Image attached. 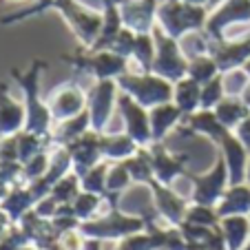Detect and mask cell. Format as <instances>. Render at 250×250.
Returning <instances> with one entry per match:
<instances>
[{
    "label": "cell",
    "instance_id": "obj_32",
    "mask_svg": "<svg viewBox=\"0 0 250 250\" xmlns=\"http://www.w3.org/2000/svg\"><path fill=\"white\" fill-rule=\"evenodd\" d=\"M16 144H18V162L20 164H27L29 160L38 155V153L47 151V148L53 146L51 137H40V135H33V133H18L16 135Z\"/></svg>",
    "mask_w": 250,
    "mask_h": 250
},
{
    "label": "cell",
    "instance_id": "obj_37",
    "mask_svg": "<svg viewBox=\"0 0 250 250\" xmlns=\"http://www.w3.org/2000/svg\"><path fill=\"white\" fill-rule=\"evenodd\" d=\"M109 166H111L109 162H100V164L93 166L84 177H80L82 190L104 197V195H106V175H109Z\"/></svg>",
    "mask_w": 250,
    "mask_h": 250
},
{
    "label": "cell",
    "instance_id": "obj_13",
    "mask_svg": "<svg viewBox=\"0 0 250 250\" xmlns=\"http://www.w3.org/2000/svg\"><path fill=\"white\" fill-rule=\"evenodd\" d=\"M208 53L212 56V60L217 62L219 71L228 73L235 69H246V64L250 62V31L241 33L239 38H226L222 42H212Z\"/></svg>",
    "mask_w": 250,
    "mask_h": 250
},
{
    "label": "cell",
    "instance_id": "obj_5",
    "mask_svg": "<svg viewBox=\"0 0 250 250\" xmlns=\"http://www.w3.org/2000/svg\"><path fill=\"white\" fill-rule=\"evenodd\" d=\"M115 82H118V89L122 93L131 95L146 111L155 109L160 104L173 102V84L168 80H164V78L155 76V73H133V71H126Z\"/></svg>",
    "mask_w": 250,
    "mask_h": 250
},
{
    "label": "cell",
    "instance_id": "obj_31",
    "mask_svg": "<svg viewBox=\"0 0 250 250\" xmlns=\"http://www.w3.org/2000/svg\"><path fill=\"white\" fill-rule=\"evenodd\" d=\"M212 111H215L217 120L222 122V126L228 128L230 133L250 115L248 106L241 102V98H224Z\"/></svg>",
    "mask_w": 250,
    "mask_h": 250
},
{
    "label": "cell",
    "instance_id": "obj_27",
    "mask_svg": "<svg viewBox=\"0 0 250 250\" xmlns=\"http://www.w3.org/2000/svg\"><path fill=\"white\" fill-rule=\"evenodd\" d=\"M173 104L184 113V118L197 113L202 104V86L190 78L175 82L173 84Z\"/></svg>",
    "mask_w": 250,
    "mask_h": 250
},
{
    "label": "cell",
    "instance_id": "obj_15",
    "mask_svg": "<svg viewBox=\"0 0 250 250\" xmlns=\"http://www.w3.org/2000/svg\"><path fill=\"white\" fill-rule=\"evenodd\" d=\"M122 22L133 33H153L162 0H118Z\"/></svg>",
    "mask_w": 250,
    "mask_h": 250
},
{
    "label": "cell",
    "instance_id": "obj_35",
    "mask_svg": "<svg viewBox=\"0 0 250 250\" xmlns=\"http://www.w3.org/2000/svg\"><path fill=\"white\" fill-rule=\"evenodd\" d=\"M102 206H104V197L82 190V193L76 197V202L71 204V210H73V217H76L78 222L84 224V222H91V219L100 217V215H102L100 208Z\"/></svg>",
    "mask_w": 250,
    "mask_h": 250
},
{
    "label": "cell",
    "instance_id": "obj_29",
    "mask_svg": "<svg viewBox=\"0 0 250 250\" xmlns=\"http://www.w3.org/2000/svg\"><path fill=\"white\" fill-rule=\"evenodd\" d=\"M155 62V38L153 33H137L135 49L128 60V71L133 73H151Z\"/></svg>",
    "mask_w": 250,
    "mask_h": 250
},
{
    "label": "cell",
    "instance_id": "obj_42",
    "mask_svg": "<svg viewBox=\"0 0 250 250\" xmlns=\"http://www.w3.org/2000/svg\"><path fill=\"white\" fill-rule=\"evenodd\" d=\"M224 98H226V91H224V78L219 73L217 78H212L208 84L202 86V104H199V109L212 111Z\"/></svg>",
    "mask_w": 250,
    "mask_h": 250
},
{
    "label": "cell",
    "instance_id": "obj_33",
    "mask_svg": "<svg viewBox=\"0 0 250 250\" xmlns=\"http://www.w3.org/2000/svg\"><path fill=\"white\" fill-rule=\"evenodd\" d=\"M126 170L131 173V180L133 184H144L148 186L153 180H155V175H153V164H151V153L148 148H140L137 155H133L131 160L124 162Z\"/></svg>",
    "mask_w": 250,
    "mask_h": 250
},
{
    "label": "cell",
    "instance_id": "obj_39",
    "mask_svg": "<svg viewBox=\"0 0 250 250\" xmlns=\"http://www.w3.org/2000/svg\"><path fill=\"white\" fill-rule=\"evenodd\" d=\"M131 186H133V180H131V173H128L126 166H124V162L111 164L109 175H106V193L122 197V193L126 188H131Z\"/></svg>",
    "mask_w": 250,
    "mask_h": 250
},
{
    "label": "cell",
    "instance_id": "obj_38",
    "mask_svg": "<svg viewBox=\"0 0 250 250\" xmlns=\"http://www.w3.org/2000/svg\"><path fill=\"white\" fill-rule=\"evenodd\" d=\"M51 153H53V146L38 153L27 164H22V184H33V182H38L40 177L47 175L49 166H51Z\"/></svg>",
    "mask_w": 250,
    "mask_h": 250
},
{
    "label": "cell",
    "instance_id": "obj_28",
    "mask_svg": "<svg viewBox=\"0 0 250 250\" xmlns=\"http://www.w3.org/2000/svg\"><path fill=\"white\" fill-rule=\"evenodd\" d=\"M219 230L226 250H244L250 239V217H224Z\"/></svg>",
    "mask_w": 250,
    "mask_h": 250
},
{
    "label": "cell",
    "instance_id": "obj_10",
    "mask_svg": "<svg viewBox=\"0 0 250 250\" xmlns=\"http://www.w3.org/2000/svg\"><path fill=\"white\" fill-rule=\"evenodd\" d=\"M49 111H51L53 122L62 124L71 118H78L86 111V91L78 82H62L44 98Z\"/></svg>",
    "mask_w": 250,
    "mask_h": 250
},
{
    "label": "cell",
    "instance_id": "obj_50",
    "mask_svg": "<svg viewBox=\"0 0 250 250\" xmlns=\"http://www.w3.org/2000/svg\"><path fill=\"white\" fill-rule=\"evenodd\" d=\"M20 250H40V248H36V246H24V248H20Z\"/></svg>",
    "mask_w": 250,
    "mask_h": 250
},
{
    "label": "cell",
    "instance_id": "obj_1",
    "mask_svg": "<svg viewBox=\"0 0 250 250\" xmlns=\"http://www.w3.org/2000/svg\"><path fill=\"white\" fill-rule=\"evenodd\" d=\"M44 11H58L69 24L78 40H80L82 49H91L98 40L100 31H102V11L91 9V7L82 5L78 0H38L36 5L22 9L20 14L7 16L5 22H18V20L31 18V16L44 14Z\"/></svg>",
    "mask_w": 250,
    "mask_h": 250
},
{
    "label": "cell",
    "instance_id": "obj_19",
    "mask_svg": "<svg viewBox=\"0 0 250 250\" xmlns=\"http://www.w3.org/2000/svg\"><path fill=\"white\" fill-rule=\"evenodd\" d=\"M24 122H27L24 104H18L11 98L7 84H0V137L7 140L22 133Z\"/></svg>",
    "mask_w": 250,
    "mask_h": 250
},
{
    "label": "cell",
    "instance_id": "obj_41",
    "mask_svg": "<svg viewBox=\"0 0 250 250\" xmlns=\"http://www.w3.org/2000/svg\"><path fill=\"white\" fill-rule=\"evenodd\" d=\"M222 78H224L226 98H241L244 91L248 89V84H250V73L246 69L228 71V73H222Z\"/></svg>",
    "mask_w": 250,
    "mask_h": 250
},
{
    "label": "cell",
    "instance_id": "obj_46",
    "mask_svg": "<svg viewBox=\"0 0 250 250\" xmlns=\"http://www.w3.org/2000/svg\"><path fill=\"white\" fill-rule=\"evenodd\" d=\"M184 2H188V5H193V7H204V9H208V0H184Z\"/></svg>",
    "mask_w": 250,
    "mask_h": 250
},
{
    "label": "cell",
    "instance_id": "obj_16",
    "mask_svg": "<svg viewBox=\"0 0 250 250\" xmlns=\"http://www.w3.org/2000/svg\"><path fill=\"white\" fill-rule=\"evenodd\" d=\"M148 153H151V164H153V175L155 180L164 186H173V182L177 177H186L188 168H186V162L188 157L186 155H175L168 148L162 144H151L148 146Z\"/></svg>",
    "mask_w": 250,
    "mask_h": 250
},
{
    "label": "cell",
    "instance_id": "obj_49",
    "mask_svg": "<svg viewBox=\"0 0 250 250\" xmlns=\"http://www.w3.org/2000/svg\"><path fill=\"white\" fill-rule=\"evenodd\" d=\"M246 184H250V160H248V170H246Z\"/></svg>",
    "mask_w": 250,
    "mask_h": 250
},
{
    "label": "cell",
    "instance_id": "obj_52",
    "mask_svg": "<svg viewBox=\"0 0 250 250\" xmlns=\"http://www.w3.org/2000/svg\"><path fill=\"white\" fill-rule=\"evenodd\" d=\"M168 2H180V0H168Z\"/></svg>",
    "mask_w": 250,
    "mask_h": 250
},
{
    "label": "cell",
    "instance_id": "obj_22",
    "mask_svg": "<svg viewBox=\"0 0 250 250\" xmlns=\"http://www.w3.org/2000/svg\"><path fill=\"white\" fill-rule=\"evenodd\" d=\"M148 120H151V133H153V144H162L170 131L180 122H184V113H182L173 102L160 104L155 109L148 111Z\"/></svg>",
    "mask_w": 250,
    "mask_h": 250
},
{
    "label": "cell",
    "instance_id": "obj_6",
    "mask_svg": "<svg viewBox=\"0 0 250 250\" xmlns=\"http://www.w3.org/2000/svg\"><path fill=\"white\" fill-rule=\"evenodd\" d=\"M64 60L71 66H76L80 73L93 78V82L118 80L122 73L128 71V60L113 51H86L80 47L78 51L64 56Z\"/></svg>",
    "mask_w": 250,
    "mask_h": 250
},
{
    "label": "cell",
    "instance_id": "obj_7",
    "mask_svg": "<svg viewBox=\"0 0 250 250\" xmlns=\"http://www.w3.org/2000/svg\"><path fill=\"white\" fill-rule=\"evenodd\" d=\"M153 38H155V62L151 73L168 80L170 84L184 80L188 76V58L182 51L180 42L168 38L160 27L153 29Z\"/></svg>",
    "mask_w": 250,
    "mask_h": 250
},
{
    "label": "cell",
    "instance_id": "obj_3",
    "mask_svg": "<svg viewBox=\"0 0 250 250\" xmlns=\"http://www.w3.org/2000/svg\"><path fill=\"white\" fill-rule=\"evenodd\" d=\"M208 16L210 11L204 7H193L184 0L180 2H168L162 0L160 9H157V27L168 36V38L177 40L186 38L188 33H202L206 29Z\"/></svg>",
    "mask_w": 250,
    "mask_h": 250
},
{
    "label": "cell",
    "instance_id": "obj_43",
    "mask_svg": "<svg viewBox=\"0 0 250 250\" xmlns=\"http://www.w3.org/2000/svg\"><path fill=\"white\" fill-rule=\"evenodd\" d=\"M135 38H137V33H133L131 29L124 27L122 31H120V36L115 38V42L111 44L109 51H113V53H118V56H122V58H126V60H131L133 49H135Z\"/></svg>",
    "mask_w": 250,
    "mask_h": 250
},
{
    "label": "cell",
    "instance_id": "obj_14",
    "mask_svg": "<svg viewBox=\"0 0 250 250\" xmlns=\"http://www.w3.org/2000/svg\"><path fill=\"white\" fill-rule=\"evenodd\" d=\"M153 195V204H155V212L157 217L164 219L166 226L180 228L186 219V210H188L190 202H186L182 195H177L173 190V186H164L157 180H153L148 184Z\"/></svg>",
    "mask_w": 250,
    "mask_h": 250
},
{
    "label": "cell",
    "instance_id": "obj_25",
    "mask_svg": "<svg viewBox=\"0 0 250 250\" xmlns=\"http://www.w3.org/2000/svg\"><path fill=\"white\" fill-rule=\"evenodd\" d=\"M36 204L38 202H36V197H33V193L29 190L27 184H16L7 193V197L0 202V208L9 215L11 224H18L27 212H31L36 208Z\"/></svg>",
    "mask_w": 250,
    "mask_h": 250
},
{
    "label": "cell",
    "instance_id": "obj_51",
    "mask_svg": "<svg viewBox=\"0 0 250 250\" xmlns=\"http://www.w3.org/2000/svg\"><path fill=\"white\" fill-rule=\"evenodd\" d=\"M244 250H250V239H248V244H246V248Z\"/></svg>",
    "mask_w": 250,
    "mask_h": 250
},
{
    "label": "cell",
    "instance_id": "obj_11",
    "mask_svg": "<svg viewBox=\"0 0 250 250\" xmlns=\"http://www.w3.org/2000/svg\"><path fill=\"white\" fill-rule=\"evenodd\" d=\"M118 113L124 122V133L135 142L140 148H148L153 144V133H151V120H148V111L135 102L131 95L122 93L118 95Z\"/></svg>",
    "mask_w": 250,
    "mask_h": 250
},
{
    "label": "cell",
    "instance_id": "obj_17",
    "mask_svg": "<svg viewBox=\"0 0 250 250\" xmlns=\"http://www.w3.org/2000/svg\"><path fill=\"white\" fill-rule=\"evenodd\" d=\"M100 135L102 133H95V131H89L86 135H82L80 140L71 142L66 148L71 157V166H73V173L78 177H84L93 166H98L102 160V148H100Z\"/></svg>",
    "mask_w": 250,
    "mask_h": 250
},
{
    "label": "cell",
    "instance_id": "obj_34",
    "mask_svg": "<svg viewBox=\"0 0 250 250\" xmlns=\"http://www.w3.org/2000/svg\"><path fill=\"white\" fill-rule=\"evenodd\" d=\"M222 71H219L217 62L212 60L210 53H204V56H195L188 60V76L190 80H195L199 86L208 84L212 78H217Z\"/></svg>",
    "mask_w": 250,
    "mask_h": 250
},
{
    "label": "cell",
    "instance_id": "obj_26",
    "mask_svg": "<svg viewBox=\"0 0 250 250\" xmlns=\"http://www.w3.org/2000/svg\"><path fill=\"white\" fill-rule=\"evenodd\" d=\"M166 228H160L155 222H151L144 232H137V235H131L126 239L118 241L115 250H164Z\"/></svg>",
    "mask_w": 250,
    "mask_h": 250
},
{
    "label": "cell",
    "instance_id": "obj_4",
    "mask_svg": "<svg viewBox=\"0 0 250 250\" xmlns=\"http://www.w3.org/2000/svg\"><path fill=\"white\" fill-rule=\"evenodd\" d=\"M146 226V217L128 215V212H122L120 208H111V210L102 212L100 217L80 224V232L84 235V239H95L104 244V241H122L131 235L144 232Z\"/></svg>",
    "mask_w": 250,
    "mask_h": 250
},
{
    "label": "cell",
    "instance_id": "obj_12",
    "mask_svg": "<svg viewBox=\"0 0 250 250\" xmlns=\"http://www.w3.org/2000/svg\"><path fill=\"white\" fill-rule=\"evenodd\" d=\"M235 24H250V0H226L222 7L210 11L204 31L212 42H222L226 40V29Z\"/></svg>",
    "mask_w": 250,
    "mask_h": 250
},
{
    "label": "cell",
    "instance_id": "obj_45",
    "mask_svg": "<svg viewBox=\"0 0 250 250\" xmlns=\"http://www.w3.org/2000/svg\"><path fill=\"white\" fill-rule=\"evenodd\" d=\"M232 133H235V137H237V140H239L241 144H244V146L250 151V115H248V118H246L244 122H241L239 126H237Z\"/></svg>",
    "mask_w": 250,
    "mask_h": 250
},
{
    "label": "cell",
    "instance_id": "obj_9",
    "mask_svg": "<svg viewBox=\"0 0 250 250\" xmlns=\"http://www.w3.org/2000/svg\"><path fill=\"white\" fill-rule=\"evenodd\" d=\"M118 82L115 80H100L86 89V111L91 120V131L106 133L111 115L118 109Z\"/></svg>",
    "mask_w": 250,
    "mask_h": 250
},
{
    "label": "cell",
    "instance_id": "obj_47",
    "mask_svg": "<svg viewBox=\"0 0 250 250\" xmlns=\"http://www.w3.org/2000/svg\"><path fill=\"white\" fill-rule=\"evenodd\" d=\"M226 0H208V11H215L217 7H222Z\"/></svg>",
    "mask_w": 250,
    "mask_h": 250
},
{
    "label": "cell",
    "instance_id": "obj_36",
    "mask_svg": "<svg viewBox=\"0 0 250 250\" xmlns=\"http://www.w3.org/2000/svg\"><path fill=\"white\" fill-rule=\"evenodd\" d=\"M82 193V186H80V177H78L73 170L69 175H64L56 186L53 190L49 193V197L58 204V206H71V204L76 202V197Z\"/></svg>",
    "mask_w": 250,
    "mask_h": 250
},
{
    "label": "cell",
    "instance_id": "obj_30",
    "mask_svg": "<svg viewBox=\"0 0 250 250\" xmlns=\"http://www.w3.org/2000/svg\"><path fill=\"white\" fill-rule=\"evenodd\" d=\"M89 131H91V120H89V111H84L78 118H71L66 122L58 124V128L51 133V142H53V146L64 148V146H69L71 142H76L82 135H86Z\"/></svg>",
    "mask_w": 250,
    "mask_h": 250
},
{
    "label": "cell",
    "instance_id": "obj_21",
    "mask_svg": "<svg viewBox=\"0 0 250 250\" xmlns=\"http://www.w3.org/2000/svg\"><path fill=\"white\" fill-rule=\"evenodd\" d=\"M100 148H102V160L109 164H120V162L131 160L137 155L140 146L126 135V133H102L100 135Z\"/></svg>",
    "mask_w": 250,
    "mask_h": 250
},
{
    "label": "cell",
    "instance_id": "obj_8",
    "mask_svg": "<svg viewBox=\"0 0 250 250\" xmlns=\"http://www.w3.org/2000/svg\"><path fill=\"white\" fill-rule=\"evenodd\" d=\"M190 182H193V193H190V204H199V206H210L217 208V204L222 202L224 193L230 186V177H228V168L224 157L219 155L215 166L204 175L186 173Z\"/></svg>",
    "mask_w": 250,
    "mask_h": 250
},
{
    "label": "cell",
    "instance_id": "obj_24",
    "mask_svg": "<svg viewBox=\"0 0 250 250\" xmlns=\"http://www.w3.org/2000/svg\"><path fill=\"white\" fill-rule=\"evenodd\" d=\"M219 219L224 217H250V184L228 186L222 202L217 204Z\"/></svg>",
    "mask_w": 250,
    "mask_h": 250
},
{
    "label": "cell",
    "instance_id": "obj_18",
    "mask_svg": "<svg viewBox=\"0 0 250 250\" xmlns=\"http://www.w3.org/2000/svg\"><path fill=\"white\" fill-rule=\"evenodd\" d=\"M219 155L224 157L228 168V177H230V186L246 184V170H248L250 151L235 137V133H228L219 144Z\"/></svg>",
    "mask_w": 250,
    "mask_h": 250
},
{
    "label": "cell",
    "instance_id": "obj_40",
    "mask_svg": "<svg viewBox=\"0 0 250 250\" xmlns=\"http://www.w3.org/2000/svg\"><path fill=\"white\" fill-rule=\"evenodd\" d=\"M184 222L195 224V226H204V228H219V215L217 208L210 206H199V204H190L186 210V219Z\"/></svg>",
    "mask_w": 250,
    "mask_h": 250
},
{
    "label": "cell",
    "instance_id": "obj_48",
    "mask_svg": "<svg viewBox=\"0 0 250 250\" xmlns=\"http://www.w3.org/2000/svg\"><path fill=\"white\" fill-rule=\"evenodd\" d=\"M241 102L248 106V111H250V84H248V89L244 91V95H241Z\"/></svg>",
    "mask_w": 250,
    "mask_h": 250
},
{
    "label": "cell",
    "instance_id": "obj_23",
    "mask_svg": "<svg viewBox=\"0 0 250 250\" xmlns=\"http://www.w3.org/2000/svg\"><path fill=\"white\" fill-rule=\"evenodd\" d=\"M184 124L186 128H188L193 135H204L208 137V140L212 142V144H222V140L228 135V128L222 126V122L217 120V115H215V111H204L199 109L197 113L188 115V118H184Z\"/></svg>",
    "mask_w": 250,
    "mask_h": 250
},
{
    "label": "cell",
    "instance_id": "obj_2",
    "mask_svg": "<svg viewBox=\"0 0 250 250\" xmlns=\"http://www.w3.org/2000/svg\"><path fill=\"white\" fill-rule=\"evenodd\" d=\"M44 69H47V62L36 60V62H31V66L24 73L14 71V78L24 93V111H27L24 131L33 133V135H40V137H51L53 118H51V111H49L44 98L40 95V76H42Z\"/></svg>",
    "mask_w": 250,
    "mask_h": 250
},
{
    "label": "cell",
    "instance_id": "obj_44",
    "mask_svg": "<svg viewBox=\"0 0 250 250\" xmlns=\"http://www.w3.org/2000/svg\"><path fill=\"white\" fill-rule=\"evenodd\" d=\"M58 244H60L62 250H84V235L80 232V228H73V230H66L60 235V239H58Z\"/></svg>",
    "mask_w": 250,
    "mask_h": 250
},
{
    "label": "cell",
    "instance_id": "obj_20",
    "mask_svg": "<svg viewBox=\"0 0 250 250\" xmlns=\"http://www.w3.org/2000/svg\"><path fill=\"white\" fill-rule=\"evenodd\" d=\"M122 29L124 22L118 0H102V31H100L95 44L91 49H86V51H109Z\"/></svg>",
    "mask_w": 250,
    "mask_h": 250
}]
</instances>
